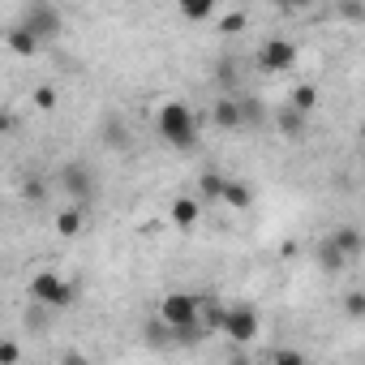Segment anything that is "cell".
Returning a JSON list of instances; mask_svg holds the SVG:
<instances>
[{"mask_svg":"<svg viewBox=\"0 0 365 365\" xmlns=\"http://www.w3.org/2000/svg\"><path fill=\"white\" fill-rule=\"evenodd\" d=\"M155 133L172 146V150H194L198 146V116L190 103H180V99H168L155 116Z\"/></svg>","mask_w":365,"mask_h":365,"instance_id":"6da1fadb","label":"cell"},{"mask_svg":"<svg viewBox=\"0 0 365 365\" xmlns=\"http://www.w3.org/2000/svg\"><path fill=\"white\" fill-rule=\"evenodd\" d=\"M26 292H31V301H35L39 309H48V314L69 309V305H73V297H78V288H73L65 275H56V271H39V275H31Z\"/></svg>","mask_w":365,"mask_h":365,"instance_id":"7a4b0ae2","label":"cell"},{"mask_svg":"<svg viewBox=\"0 0 365 365\" xmlns=\"http://www.w3.org/2000/svg\"><path fill=\"white\" fill-rule=\"evenodd\" d=\"M155 318L163 327H172V331H180V327H202V297L198 292H168V297H159Z\"/></svg>","mask_w":365,"mask_h":365,"instance_id":"3957f363","label":"cell"},{"mask_svg":"<svg viewBox=\"0 0 365 365\" xmlns=\"http://www.w3.org/2000/svg\"><path fill=\"white\" fill-rule=\"evenodd\" d=\"M215 327L224 331V339L232 348H250L262 335V322H258V309L254 305H224V314H220Z\"/></svg>","mask_w":365,"mask_h":365,"instance_id":"277c9868","label":"cell"},{"mask_svg":"<svg viewBox=\"0 0 365 365\" xmlns=\"http://www.w3.org/2000/svg\"><path fill=\"white\" fill-rule=\"evenodd\" d=\"M56 180H61V190L73 198V207H82V211L99 198V176H95V168L82 163V159H69V163L56 172Z\"/></svg>","mask_w":365,"mask_h":365,"instance_id":"5b68a950","label":"cell"},{"mask_svg":"<svg viewBox=\"0 0 365 365\" xmlns=\"http://www.w3.org/2000/svg\"><path fill=\"white\" fill-rule=\"evenodd\" d=\"M18 26H22V31H31L39 43H48V39H56V35L65 31V18H61V9H56V5H39V0H35V5H26V9H22Z\"/></svg>","mask_w":365,"mask_h":365,"instance_id":"8992f818","label":"cell"},{"mask_svg":"<svg viewBox=\"0 0 365 365\" xmlns=\"http://www.w3.org/2000/svg\"><path fill=\"white\" fill-rule=\"evenodd\" d=\"M292 65H297V43H292V39L275 35V39H267V43L258 48V69H262V73H284V69H292Z\"/></svg>","mask_w":365,"mask_h":365,"instance_id":"52a82bcc","label":"cell"},{"mask_svg":"<svg viewBox=\"0 0 365 365\" xmlns=\"http://www.w3.org/2000/svg\"><path fill=\"white\" fill-rule=\"evenodd\" d=\"M168 215H172V224H176L180 232H190V228H198V220H202V202L190 198V194H180V198L168 207Z\"/></svg>","mask_w":365,"mask_h":365,"instance_id":"ba28073f","label":"cell"},{"mask_svg":"<svg viewBox=\"0 0 365 365\" xmlns=\"http://www.w3.org/2000/svg\"><path fill=\"white\" fill-rule=\"evenodd\" d=\"M211 120H215V129L237 133V129H241V103H237L232 95H220V99L211 103Z\"/></svg>","mask_w":365,"mask_h":365,"instance_id":"9c48e42d","label":"cell"},{"mask_svg":"<svg viewBox=\"0 0 365 365\" xmlns=\"http://www.w3.org/2000/svg\"><path fill=\"white\" fill-rule=\"evenodd\" d=\"M327 241H331V245H335L344 258H356V254L365 250V237H361V228H356V224H344V228H335Z\"/></svg>","mask_w":365,"mask_h":365,"instance_id":"30bf717a","label":"cell"},{"mask_svg":"<svg viewBox=\"0 0 365 365\" xmlns=\"http://www.w3.org/2000/svg\"><path fill=\"white\" fill-rule=\"evenodd\" d=\"M220 202L232 207V211H250V207H254V190L245 185V180H232V176H228L224 190H220Z\"/></svg>","mask_w":365,"mask_h":365,"instance_id":"8fae6325","label":"cell"},{"mask_svg":"<svg viewBox=\"0 0 365 365\" xmlns=\"http://www.w3.org/2000/svg\"><path fill=\"white\" fill-rule=\"evenodd\" d=\"M82 228H86V211L82 207H61L56 211V237L61 241H73Z\"/></svg>","mask_w":365,"mask_h":365,"instance_id":"7c38bea8","label":"cell"},{"mask_svg":"<svg viewBox=\"0 0 365 365\" xmlns=\"http://www.w3.org/2000/svg\"><path fill=\"white\" fill-rule=\"evenodd\" d=\"M224 180H228V172H220V168H207L202 176H198V202H220V190H224Z\"/></svg>","mask_w":365,"mask_h":365,"instance_id":"4fadbf2b","label":"cell"},{"mask_svg":"<svg viewBox=\"0 0 365 365\" xmlns=\"http://www.w3.org/2000/svg\"><path fill=\"white\" fill-rule=\"evenodd\" d=\"M5 48H9L14 56H35V52H39V39H35L31 31H22V26L14 22V26L5 31Z\"/></svg>","mask_w":365,"mask_h":365,"instance_id":"5bb4252c","label":"cell"},{"mask_svg":"<svg viewBox=\"0 0 365 365\" xmlns=\"http://www.w3.org/2000/svg\"><path fill=\"white\" fill-rule=\"evenodd\" d=\"M99 138H103L108 150H125V146H129V125H125V116H108L103 129H99Z\"/></svg>","mask_w":365,"mask_h":365,"instance_id":"9a60e30c","label":"cell"},{"mask_svg":"<svg viewBox=\"0 0 365 365\" xmlns=\"http://www.w3.org/2000/svg\"><path fill=\"white\" fill-rule=\"evenodd\" d=\"M288 108H292V112H301V116H309V112L318 108V86H309V82L292 86V95H288Z\"/></svg>","mask_w":365,"mask_h":365,"instance_id":"2e32d148","label":"cell"},{"mask_svg":"<svg viewBox=\"0 0 365 365\" xmlns=\"http://www.w3.org/2000/svg\"><path fill=\"white\" fill-rule=\"evenodd\" d=\"M22 202H31V207H43V198H48V185H43V176H35V172H26L22 176Z\"/></svg>","mask_w":365,"mask_h":365,"instance_id":"e0dca14e","label":"cell"},{"mask_svg":"<svg viewBox=\"0 0 365 365\" xmlns=\"http://www.w3.org/2000/svg\"><path fill=\"white\" fill-rule=\"evenodd\" d=\"M279 133H284L288 142H297V138L305 133V116H301V112H292L288 103L279 108Z\"/></svg>","mask_w":365,"mask_h":365,"instance_id":"ac0fdd59","label":"cell"},{"mask_svg":"<svg viewBox=\"0 0 365 365\" xmlns=\"http://www.w3.org/2000/svg\"><path fill=\"white\" fill-rule=\"evenodd\" d=\"M344 262H348V258H344V254H339V250H335L327 237H322V241H318V267L335 275V271H344Z\"/></svg>","mask_w":365,"mask_h":365,"instance_id":"d6986e66","label":"cell"},{"mask_svg":"<svg viewBox=\"0 0 365 365\" xmlns=\"http://www.w3.org/2000/svg\"><path fill=\"white\" fill-rule=\"evenodd\" d=\"M180 18L185 22H207V18H215V5L211 0H180Z\"/></svg>","mask_w":365,"mask_h":365,"instance_id":"ffe728a7","label":"cell"},{"mask_svg":"<svg viewBox=\"0 0 365 365\" xmlns=\"http://www.w3.org/2000/svg\"><path fill=\"white\" fill-rule=\"evenodd\" d=\"M146 344H150V348H176V344H172V331H168L159 318L146 322Z\"/></svg>","mask_w":365,"mask_h":365,"instance_id":"44dd1931","label":"cell"},{"mask_svg":"<svg viewBox=\"0 0 365 365\" xmlns=\"http://www.w3.org/2000/svg\"><path fill=\"white\" fill-rule=\"evenodd\" d=\"M0 365H22V344L0 335Z\"/></svg>","mask_w":365,"mask_h":365,"instance_id":"7402d4cb","label":"cell"},{"mask_svg":"<svg viewBox=\"0 0 365 365\" xmlns=\"http://www.w3.org/2000/svg\"><path fill=\"white\" fill-rule=\"evenodd\" d=\"M271 365H309V356L297 352V348H275L271 352Z\"/></svg>","mask_w":365,"mask_h":365,"instance_id":"603a6c76","label":"cell"},{"mask_svg":"<svg viewBox=\"0 0 365 365\" xmlns=\"http://www.w3.org/2000/svg\"><path fill=\"white\" fill-rule=\"evenodd\" d=\"M344 314H348L352 322H361V318H365V297H361L356 288H352V292L344 297Z\"/></svg>","mask_w":365,"mask_h":365,"instance_id":"cb8c5ba5","label":"cell"},{"mask_svg":"<svg viewBox=\"0 0 365 365\" xmlns=\"http://www.w3.org/2000/svg\"><path fill=\"white\" fill-rule=\"evenodd\" d=\"M35 108L39 112H52L56 108V86H35Z\"/></svg>","mask_w":365,"mask_h":365,"instance_id":"d4e9b609","label":"cell"},{"mask_svg":"<svg viewBox=\"0 0 365 365\" xmlns=\"http://www.w3.org/2000/svg\"><path fill=\"white\" fill-rule=\"evenodd\" d=\"M56 365H91V356H86V352H78V348H65V352L56 356Z\"/></svg>","mask_w":365,"mask_h":365,"instance_id":"484cf974","label":"cell"},{"mask_svg":"<svg viewBox=\"0 0 365 365\" xmlns=\"http://www.w3.org/2000/svg\"><path fill=\"white\" fill-rule=\"evenodd\" d=\"M220 26H224V35H232V31H241V26H245V14H224V18H220Z\"/></svg>","mask_w":365,"mask_h":365,"instance_id":"4316f807","label":"cell"},{"mask_svg":"<svg viewBox=\"0 0 365 365\" xmlns=\"http://www.w3.org/2000/svg\"><path fill=\"white\" fill-rule=\"evenodd\" d=\"M339 14H344L348 22H365V5H339Z\"/></svg>","mask_w":365,"mask_h":365,"instance_id":"83f0119b","label":"cell"},{"mask_svg":"<svg viewBox=\"0 0 365 365\" xmlns=\"http://www.w3.org/2000/svg\"><path fill=\"white\" fill-rule=\"evenodd\" d=\"M14 133V116H9V108H0V138H9Z\"/></svg>","mask_w":365,"mask_h":365,"instance_id":"f1b7e54d","label":"cell"},{"mask_svg":"<svg viewBox=\"0 0 365 365\" xmlns=\"http://www.w3.org/2000/svg\"><path fill=\"white\" fill-rule=\"evenodd\" d=\"M232 78H237V73H232V61H224V65H220V82H232Z\"/></svg>","mask_w":365,"mask_h":365,"instance_id":"f546056e","label":"cell"}]
</instances>
